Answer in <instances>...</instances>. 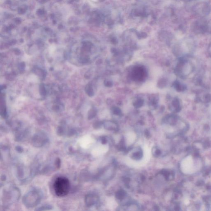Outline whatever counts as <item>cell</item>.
I'll return each mask as SVG.
<instances>
[{
	"label": "cell",
	"mask_w": 211,
	"mask_h": 211,
	"mask_svg": "<svg viewBox=\"0 0 211 211\" xmlns=\"http://www.w3.org/2000/svg\"><path fill=\"white\" fill-rule=\"evenodd\" d=\"M70 189V181L65 177H59L54 183L55 193L59 197H64L69 193Z\"/></svg>",
	"instance_id": "6da1fadb"
},
{
	"label": "cell",
	"mask_w": 211,
	"mask_h": 211,
	"mask_svg": "<svg viewBox=\"0 0 211 211\" xmlns=\"http://www.w3.org/2000/svg\"><path fill=\"white\" fill-rule=\"evenodd\" d=\"M41 193L39 190L33 189L28 192L23 198V203L26 207L32 208L40 203Z\"/></svg>",
	"instance_id": "7a4b0ae2"
},
{
	"label": "cell",
	"mask_w": 211,
	"mask_h": 211,
	"mask_svg": "<svg viewBox=\"0 0 211 211\" xmlns=\"http://www.w3.org/2000/svg\"><path fill=\"white\" fill-rule=\"evenodd\" d=\"M20 196V192L17 188L11 187L5 190L4 192L3 199H5V201L9 203H12L14 202H15L18 199Z\"/></svg>",
	"instance_id": "3957f363"
},
{
	"label": "cell",
	"mask_w": 211,
	"mask_h": 211,
	"mask_svg": "<svg viewBox=\"0 0 211 211\" xmlns=\"http://www.w3.org/2000/svg\"><path fill=\"white\" fill-rule=\"evenodd\" d=\"M48 141V137L46 134L39 132L36 134L33 137L32 143L35 147H40L47 143Z\"/></svg>",
	"instance_id": "277c9868"
},
{
	"label": "cell",
	"mask_w": 211,
	"mask_h": 211,
	"mask_svg": "<svg viewBox=\"0 0 211 211\" xmlns=\"http://www.w3.org/2000/svg\"><path fill=\"white\" fill-rule=\"evenodd\" d=\"M85 203L88 207H92L97 202V196L94 194H88L85 197Z\"/></svg>",
	"instance_id": "5b68a950"
},
{
	"label": "cell",
	"mask_w": 211,
	"mask_h": 211,
	"mask_svg": "<svg viewBox=\"0 0 211 211\" xmlns=\"http://www.w3.org/2000/svg\"><path fill=\"white\" fill-rule=\"evenodd\" d=\"M104 128L106 130L115 131L118 129V125L117 124L111 121H107L104 124Z\"/></svg>",
	"instance_id": "8992f818"
},
{
	"label": "cell",
	"mask_w": 211,
	"mask_h": 211,
	"mask_svg": "<svg viewBox=\"0 0 211 211\" xmlns=\"http://www.w3.org/2000/svg\"><path fill=\"white\" fill-rule=\"evenodd\" d=\"M143 156V153L141 148H139L137 151L133 153L131 157L135 161H139L141 159Z\"/></svg>",
	"instance_id": "52a82bcc"
},
{
	"label": "cell",
	"mask_w": 211,
	"mask_h": 211,
	"mask_svg": "<svg viewBox=\"0 0 211 211\" xmlns=\"http://www.w3.org/2000/svg\"><path fill=\"white\" fill-rule=\"evenodd\" d=\"M126 195V192L124 190L121 189L117 192L115 193V197L118 200H121L124 199Z\"/></svg>",
	"instance_id": "ba28073f"
},
{
	"label": "cell",
	"mask_w": 211,
	"mask_h": 211,
	"mask_svg": "<svg viewBox=\"0 0 211 211\" xmlns=\"http://www.w3.org/2000/svg\"><path fill=\"white\" fill-rule=\"evenodd\" d=\"M152 153L154 157H157L161 154L162 152L161 150L159 149L157 146H155L153 147L152 150Z\"/></svg>",
	"instance_id": "9c48e42d"
},
{
	"label": "cell",
	"mask_w": 211,
	"mask_h": 211,
	"mask_svg": "<svg viewBox=\"0 0 211 211\" xmlns=\"http://www.w3.org/2000/svg\"><path fill=\"white\" fill-rule=\"evenodd\" d=\"M52 208L51 206H49V205H44V206L38 207L36 210H47L50 209Z\"/></svg>",
	"instance_id": "30bf717a"
},
{
	"label": "cell",
	"mask_w": 211,
	"mask_h": 211,
	"mask_svg": "<svg viewBox=\"0 0 211 211\" xmlns=\"http://www.w3.org/2000/svg\"><path fill=\"white\" fill-rule=\"evenodd\" d=\"M55 165L58 169L60 167V166L61 165V161L60 158H57L56 160V162H55Z\"/></svg>",
	"instance_id": "8fae6325"
},
{
	"label": "cell",
	"mask_w": 211,
	"mask_h": 211,
	"mask_svg": "<svg viewBox=\"0 0 211 211\" xmlns=\"http://www.w3.org/2000/svg\"><path fill=\"white\" fill-rule=\"evenodd\" d=\"M101 141L102 143L103 144H105L107 143V139L105 137H102L101 139Z\"/></svg>",
	"instance_id": "7c38bea8"
},
{
	"label": "cell",
	"mask_w": 211,
	"mask_h": 211,
	"mask_svg": "<svg viewBox=\"0 0 211 211\" xmlns=\"http://www.w3.org/2000/svg\"><path fill=\"white\" fill-rule=\"evenodd\" d=\"M130 180V178L128 177L125 178V179H124V181L125 183L127 185L129 184Z\"/></svg>",
	"instance_id": "4fadbf2b"
},
{
	"label": "cell",
	"mask_w": 211,
	"mask_h": 211,
	"mask_svg": "<svg viewBox=\"0 0 211 211\" xmlns=\"http://www.w3.org/2000/svg\"><path fill=\"white\" fill-rule=\"evenodd\" d=\"M16 150L19 153L22 152L23 151L22 148H21L20 146H17V147H16Z\"/></svg>",
	"instance_id": "5bb4252c"
}]
</instances>
